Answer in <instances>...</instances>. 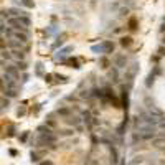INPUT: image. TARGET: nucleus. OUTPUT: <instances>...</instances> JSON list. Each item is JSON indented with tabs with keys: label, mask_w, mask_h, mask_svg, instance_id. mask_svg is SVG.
Wrapping results in <instances>:
<instances>
[{
	"label": "nucleus",
	"mask_w": 165,
	"mask_h": 165,
	"mask_svg": "<svg viewBox=\"0 0 165 165\" xmlns=\"http://www.w3.org/2000/svg\"><path fill=\"white\" fill-rule=\"evenodd\" d=\"M93 125H99V119H98V117L93 119Z\"/></svg>",
	"instance_id": "nucleus-37"
},
{
	"label": "nucleus",
	"mask_w": 165,
	"mask_h": 165,
	"mask_svg": "<svg viewBox=\"0 0 165 165\" xmlns=\"http://www.w3.org/2000/svg\"><path fill=\"white\" fill-rule=\"evenodd\" d=\"M43 155H45V150H32V152H30V160L38 165V163L41 162V157H43Z\"/></svg>",
	"instance_id": "nucleus-4"
},
{
	"label": "nucleus",
	"mask_w": 165,
	"mask_h": 165,
	"mask_svg": "<svg viewBox=\"0 0 165 165\" xmlns=\"http://www.w3.org/2000/svg\"><path fill=\"white\" fill-rule=\"evenodd\" d=\"M7 46L10 48V50H22L23 43H20L18 40H8L7 41Z\"/></svg>",
	"instance_id": "nucleus-13"
},
{
	"label": "nucleus",
	"mask_w": 165,
	"mask_h": 165,
	"mask_svg": "<svg viewBox=\"0 0 165 165\" xmlns=\"http://www.w3.org/2000/svg\"><path fill=\"white\" fill-rule=\"evenodd\" d=\"M0 103H2V111H5V109L10 108V99H8V98H3V96H2V101H0Z\"/></svg>",
	"instance_id": "nucleus-22"
},
{
	"label": "nucleus",
	"mask_w": 165,
	"mask_h": 165,
	"mask_svg": "<svg viewBox=\"0 0 165 165\" xmlns=\"http://www.w3.org/2000/svg\"><path fill=\"white\" fill-rule=\"evenodd\" d=\"M45 125H48L50 129H55L56 127V121L53 119V116H48V117L45 119Z\"/></svg>",
	"instance_id": "nucleus-19"
},
{
	"label": "nucleus",
	"mask_w": 165,
	"mask_h": 165,
	"mask_svg": "<svg viewBox=\"0 0 165 165\" xmlns=\"http://www.w3.org/2000/svg\"><path fill=\"white\" fill-rule=\"evenodd\" d=\"M142 160H144V157H135V160H134L132 163H140V162H142Z\"/></svg>",
	"instance_id": "nucleus-36"
},
{
	"label": "nucleus",
	"mask_w": 165,
	"mask_h": 165,
	"mask_svg": "<svg viewBox=\"0 0 165 165\" xmlns=\"http://www.w3.org/2000/svg\"><path fill=\"white\" fill-rule=\"evenodd\" d=\"M12 58L13 56H12V51L10 50H2V60H7L8 61V60H12Z\"/></svg>",
	"instance_id": "nucleus-23"
},
{
	"label": "nucleus",
	"mask_w": 165,
	"mask_h": 165,
	"mask_svg": "<svg viewBox=\"0 0 165 165\" xmlns=\"http://www.w3.org/2000/svg\"><path fill=\"white\" fill-rule=\"evenodd\" d=\"M8 152H10V155H13V157H15V155H17V150H13V149H10V150H8Z\"/></svg>",
	"instance_id": "nucleus-41"
},
{
	"label": "nucleus",
	"mask_w": 165,
	"mask_h": 165,
	"mask_svg": "<svg viewBox=\"0 0 165 165\" xmlns=\"http://www.w3.org/2000/svg\"><path fill=\"white\" fill-rule=\"evenodd\" d=\"M22 5H25L28 8H33L35 7V2H33V0H22Z\"/></svg>",
	"instance_id": "nucleus-26"
},
{
	"label": "nucleus",
	"mask_w": 165,
	"mask_h": 165,
	"mask_svg": "<svg viewBox=\"0 0 165 165\" xmlns=\"http://www.w3.org/2000/svg\"><path fill=\"white\" fill-rule=\"evenodd\" d=\"M159 55L160 56H165V46H160L159 48Z\"/></svg>",
	"instance_id": "nucleus-35"
},
{
	"label": "nucleus",
	"mask_w": 165,
	"mask_h": 165,
	"mask_svg": "<svg viewBox=\"0 0 165 165\" xmlns=\"http://www.w3.org/2000/svg\"><path fill=\"white\" fill-rule=\"evenodd\" d=\"M38 165H53V162H51V160H41Z\"/></svg>",
	"instance_id": "nucleus-34"
},
{
	"label": "nucleus",
	"mask_w": 165,
	"mask_h": 165,
	"mask_svg": "<svg viewBox=\"0 0 165 165\" xmlns=\"http://www.w3.org/2000/svg\"><path fill=\"white\" fill-rule=\"evenodd\" d=\"M56 114L61 116V117H70V116L73 114V109L70 108V106H63V108L56 109Z\"/></svg>",
	"instance_id": "nucleus-9"
},
{
	"label": "nucleus",
	"mask_w": 165,
	"mask_h": 165,
	"mask_svg": "<svg viewBox=\"0 0 165 165\" xmlns=\"http://www.w3.org/2000/svg\"><path fill=\"white\" fill-rule=\"evenodd\" d=\"M152 147H155V149H163V147H165V139H163V137H155V139L152 140Z\"/></svg>",
	"instance_id": "nucleus-14"
},
{
	"label": "nucleus",
	"mask_w": 165,
	"mask_h": 165,
	"mask_svg": "<svg viewBox=\"0 0 165 165\" xmlns=\"http://www.w3.org/2000/svg\"><path fill=\"white\" fill-rule=\"evenodd\" d=\"M160 32L165 33V22H162V25H160Z\"/></svg>",
	"instance_id": "nucleus-38"
},
{
	"label": "nucleus",
	"mask_w": 165,
	"mask_h": 165,
	"mask_svg": "<svg viewBox=\"0 0 165 165\" xmlns=\"http://www.w3.org/2000/svg\"><path fill=\"white\" fill-rule=\"evenodd\" d=\"M8 15H10V13H8V10L2 8V20H3V22H5V18H8Z\"/></svg>",
	"instance_id": "nucleus-31"
},
{
	"label": "nucleus",
	"mask_w": 165,
	"mask_h": 165,
	"mask_svg": "<svg viewBox=\"0 0 165 165\" xmlns=\"http://www.w3.org/2000/svg\"><path fill=\"white\" fill-rule=\"evenodd\" d=\"M25 114H27L25 106H22V108H18V109H17V116H18V117H22V116H25Z\"/></svg>",
	"instance_id": "nucleus-27"
},
{
	"label": "nucleus",
	"mask_w": 165,
	"mask_h": 165,
	"mask_svg": "<svg viewBox=\"0 0 165 165\" xmlns=\"http://www.w3.org/2000/svg\"><path fill=\"white\" fill-rule=\"evenodd\" d=\"M66 122L70 125H73V127H79L81 122H82V119L78 117V116H70V117H66Z\"/></svg>",
	"instance_id": "nucleus-12"
},
{
	"label": "nucleus",
	"mask_w": 165,
	"mask_h": 165,
	"mask_svg": "<svg viewBox=\"0 0 165 165\" xmlns=\"http://www.w3.org/2000/svg\"><path fill=\"white\" fill-rule=\"evenodd\" d=\"M8 25L15 32H28L30 27V18L28 17H10L8 18Z\"/></svg>",
	"instance_id": "nucleus-1"
},
{
	"label": "nucleus",
	"mask_w": 165,
	"mask_h": 165,
	"mask_svg": "<svg viewBox=\"0 0 165 165\" xmlns=\"http://www.w3.org/2000/svg\"><path fill=\"white\" fill-rule=\"evenodd\" d=\"M22 81H23V82H27V81H28V74H23V79H22Z\"/></svg>",
	"instance_id": "nucleus-42"
},
{
	"label": "nucleus",
	"mask_w": 165,
	"mask_h": 165,
	"mask_svg": "<svg viewBox=\"0 0 165 165\" xmlns=\"http://www.w3.org/2000/svg\"><path fill=\"white\" fill-rule=\"evenodd\" d=\"M2 96H3V98H8V99L17 98V96H18V89H8V88H5V86L2 84Z\"/></svg>",
	"instance_id": "nucleus-5"
},
{
	"label": "nucleus",
	"mask_w": 165,
	"mask_h": 165,
	"mask_svg": "<svg viewBox=\"0 0 165 165\" xmlns=\"http://www.w3.org/2000/svg\"><path fill=\"white\" fill-rule=\"evenodd\" d=\"M43 78H45V82H51V81H53V78H55V76H53V74H50V73H46V74L43 76Z\"/></svg>",
	"instance_id": "nucleus-29"
},
{
	"label": "nucleus",
	"mask_w": 165,
	"mask_h": 165,
	"mask_svg": "<svg viewBox=\"0 0 165 165\" xmlns=\"http://www.w3.org/2000/svg\"><path fill=\"white\" fill-rule=\"evenodd\" d=\"M163 22H165V17H163Z\"/></svg>",
	"instance_id": "nucleus-44"
},
{
	"label": "nucleus",
	"mask_w": 165,
	"mask_h": 165,
	"mask_svg": "<svg viewBox=\"0 0 165 165\" xmlns=\"http://www.w3.org/2000/svg\"><path fill=\"white\" fill-rule=\"evenodd\" d=\"M8 137H12V135H15V127H13V125H10V127H8Z\"/></svg>",
	"instance_id": "nucleus-32"
},
{
	"label": "nucleus",
	"mask_w": 165,
	"mask_h": 165,
	"mask_svg": "<svg viewBox=\"0 0 165 165\" xmlns=\"http://www.w3.org/2000/svg\"><path fill=\"white\" fill-rule=\"evenodd\" d=\"M73 132H74V129H65V130H60V135H71Z\"/></svg>",
	"instance_id": "nucleus-28"
},
{
	"label": "nucleus",
	"mask_w": 165,
	"mask_h": 165,
	"mask_svg": "<svg viewBox=\"0 0 165 165\" xmlns=\"http://www.w3.org/2000/svg\"><path fill=\"white\" fill-rule=\"evenodd\" d=\"M108 149H109V154H111V163L116 165L119 160V155H117V150H116L114 144H108Z\"/></svg>",
	"instance_id": "nucleus-8"
},
{
	"label": "nucleus",
	"mask_w": 165,
	"mask_h": 165,
	"mask_svg": "<svg viewBox=\"0 0 165 165\" xmlns=\"http://www.w3.org/2000/svg\"><path fill=\"white\" fill-rule=\"evenodd\" d=\"M109 79L112 81V82H117L119 81V71H117V68H112V70H109Z\"/></svg>",
	"instance_id": "nucleus-15"
},
{
	"label": "nucleus",
	"mask_w": 165,
	"mask_h": 165,
	"mask_svg": "<svg viewBox=\"0 0 165 165\" xmlns=\"http://www.w3.org/2000/svg\"><path fill=\"white\" fill-rule=\"evenodd\" d=\"M150 165H157V163H150Z\"/></svg>",
	"instance_id": "nucleus-43"
},
{
	"label": "nucleus",
	"mask_w": 165,
	"mask_h": 165,
	"mask_svg": "<svg viewBox=\"0 0 165 165\" xmlns=\"http://www.w3.org/2000/svg\"><path fill=\"white\" fill-rule=\"evenodd\" d=\"M155 74H160V68L159 66H155V71L150 73V74L147 76V79H145V86H147V88H150V86L155 82Z\"/></svg>",
	"instance_id": "nucleus-10"
},
{
	"label": "nucleus",
	"mask_w": 165,
	"mask_h": 165,
	"mask_svg": "<svg viewBox=\"0 0 165 165\" xmlns=\"http://www.w3.org/2000/svg\"><path fill=\"white\" fill-rule=\"evenodd\" d=\"M127 27H129V30H137V18H130V20H129V23H127Z\"/></svg>",
	"instance_id": "nucleus-21"
},
{
	"label": "nucleus",
	"mask_w": 165,
	"mask_h": 165,
	"mask_svg": "<svg viewBox=\"0 0 165 165\" xmlns=\"http://www.w3.org/2000/svg\"><path fill=\"white\" fill-rule=\"evenodd\" d=\"M114 63H116V68H124L125 65H127V58H125V55H117L114 58Z\"/></svg>",
	"instance_id": "nucleus-11"
},
{
	"label": "nucleus",
	"mask_w": 165,
	"mask_h": 165,
	"mask_svg": "<svg viewBox=\"0 0 165 165\" xmlns=\"http://www.w3.org/2000/svg\"><path fill=\"white\" fill-rule=\"evenodd\" d=\"M28 135H30V132H23V134L20 135V142H27Z\"/></svg>",
	"instance_id": "nucleus-30"
},
{
	"label": "nucleus",
	"mask_w": 165,
	"mask_h": 165,
	"mask_svg": "<svg viewBox=\"0 0 165 165\" xmlns=\"http://www.w3.org/2000/svg\"><path fill=\"white\" fill-rule=\"evenodd\" d=\"M12 38L13 40H18L20 43H27L28 41V32H13Z\"/></svg>",
	"instance_id": "nucleus-6"
},
{
	"label": "nucleus",
	"mask_w": 165,
	"mask_h": 165,
	"mask_svg": "<svg viewBox=\"0 0 165 165\" xmlns=\"http://www.w3.org/2000/svg\"><path fill=\"white\" fill-rule=\"evenodd\" d=\"M159 125H160V127H162V129H165V119H162V121H160V124H159Z\"/></svg>",
	"instance_id": "nucleus-39"
},
{
	"label": "nucleus",
	"mask_w": 165,
	"mask_h": 165,
	"mask_svg": "<svg viewBox=\"0 0 165 165\" xmlns=\"http://www.w3.org/2000/svg\"><path fill=\"white\" fill-rule=\"evenodd\" d=\"M91 51L93 53H101V55H111V53H114V43L106 40L103 43H99V45H93L91 46Z\"/></svg>",
	"instance_id": "nucleus-2"
},
{
	"label": "nucleus",
	"mask_w": 165,
	"mask_h": 165,
	"mask_svg": "<svg viewBox=\"0 0 165 165\" xmlns=\"http://www.w3.org/2000/svg\"><path fill=\"white\" fill-rule=\"evenodd\" d=\"M15 66L18 68V70H22V71H25V70H27V68H28L25 61H17V63H15Z\"/></svg>",
	"instance_id": "nucleus-25"
},
{
	"label": "nucleus",
	"mask_w": 165,
	"mask_h": 165,
	"mask_svg": "<svg viewBox=\"0 0 165 165\" xmlns=\"http://www.w3.org/2000/svg\"><path fill=\"white\" fill-rule=\"evenodd\" d=\"M119 43H121L124 48H129V46L134 43V40H132V36H122V38L119 40Z\"/></svg>",
	"instance_id": "nucleus-16"
},
{
	"label": "nucleus",
	"mask_w": 165,
	"mask_h": 165,
	"mask_svg": "<svg viewBox=\"0 0 165 165\" xmlns=\"http://www.w3.org/2000/svg\"><path fill=\"white\" fill-rule=\"evenodd\" d=\"M41 68H43V65H41V63H38V65H36V74L38 76H41Z\"/></svg>",
	"instance_id": "nucleus-33"
},
{
	"label": "nucleus",
	"mask_w": 165,
	"mask_h": 165,
	"mask_svg": "<svg viewBox=\"0 0 165 165\" xmlns=\"http://www.w3.org/2000/svg\"><path fill=\"white\" fill-rule=\"evenodd\" d=\"M109 65H111V63H109V60H108V56H101V58H99V66L103 68V70H108Z\"/></svg>",
	"instance_id": "nucleus-18"
},
{
	"label": "nucleus",
	"mask_w": 165,
	"mask_h": 165,
	"mask_svg": "<svg viewBox=\"0 0 165 165\" xmlns=\"http://www.w3.org/2000/svg\"><path fill=\"white\" fill-rule=\"evenodd\" d=\"M81 117H82V122H84L86 124V127H88V129H91V127H93V116H91V112H89V111H84V112H82L81 114Z\"/></svg>",
	"instance_id": "nucleus-7"
},
{
	"label": "nucleus",
	"mask_w": 165,
	"mask_h": 165,
	"mask_svg": "<svg viewBox=\"0 0 165 165\" xmlns=\"http://www.w3.org/2000/svg\"><path fill=\"white\" fill-rule=\"evenodd\" d=\"M127 12H129L127 8H122V10H121V15H127Z\"/></svg>",
	"instance_id": "nucleus-40"
},
{
	"label": "nucleus",
	"mask_w": 165,
	"mask_h": 165,
	"mask_svg": "<svg viewBox=\"0 0 165 165\" xmlns=\"http://www.w3.org/2000/svg\"><path fill=\"white\" fill-rule=\"evenodd\" d=\"M55 78H56V81H58V82H61V84L68 82V78H66L65 74H55Z\"/></svg>",
	"instance_id": "nucleus-24"
},
{
	"label": "nucleus",
	"mask_w": 165,
	"mask_h": 165,
	"mask_svg": "<svg viewBox=\"0 0 165 165\" xmlns=\"http://www.w3.org/2000/svg\"><path fill=\"white\" fill-rule=\"evenodd\" d=\"M122 108L127 111V108H129V93H127V89H125V86H124V91H122Z\"/></svg>",
	"instance_id": "nucleus-17"
},
{
	"label": "nucleus",
	"mask_w": 165,
	"mask_h": 165,
	"mask_svg": "<svg viewBox=\"0 0 165 165\" xmlns=\"http://www.w3.org/2000/svg\"><path fill=\"white\" fill-rule=\"evenodd\" d=\"M3 73H7V74L12 76L13 79H18V78H20V70H18L15 65H7L3 68Z\"/></svg>",
	"instance_id": "nucleus-3"
},
{
	"label": "nucleus",
	"mask_w": 165,
	"mask_h": 165,
	"mask_svg": "<svg viewBox=\"0 0 165 165\" xmlns=\"http://www.w3.org/2000/svg\"><path fill=\"white\" fill-rule=\"evenodd\" d=\"M66 65H71V68H74V70H78L79 68V63H78L76 58H68V60H65Z\"/></svg>",
	"instance_id": "nucleus-20"
}]
</instances>
